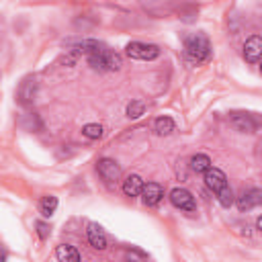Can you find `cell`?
<instances>
[{"label": "cell", "mask_w": 262, "mask_h": 262, "mask_svg": "<svg viewBox=\"0 0 262 262\" xmlns=\"http://www.w3.org/2000/svg\"><path fill=\"white\" fill-rule=\"evenodd\" d=\"M55 209H57V196H53V194H45V196L41 199V203H39V211H41V215H43V217H51V215L55 213Z\"/></svg>", "instance_id": "15"}, {"label": "cell", "mask_w": 262, "mask_h": 262, "mask_svg": "<svg viewBox=\"0 0 262 262\" xmlns=\"http://www.w3.org/2000/svg\"><path fill=\"white\" fill-rule=\"evenodd\" d=\"M256 205H262V190H258V188H250L237 199V209L239 211H250Z\"/></svg>", "instance_id": "9"}, {"label": "cell", "mask_w": 262, "mask_h": 262, "mask_svg": "<svg viewBox=\"0 0 262 262\" xmlns=\"http://www.w3.org/2000/svg\"><path fill=\"white\" fill-rule=\"evenodd\" d=\"M143 180H141V176H137V174H129L125 180H123V192L127 194V196H139L141 192H143Z\"/></svg>", "instance_id": "12"}, {"label": "cell", "mask_w": 262, "mask_h": 262, "mask_svg": "<svg viewBox=\"0 0 262 262\" xmlns=\"http://www.w3.org/2000/svg\"><path fill=\"white\" fill-rule=\"evenodd\" d=\"M143 111H145V104H143L141 100H131V102L127 104V117H129V119H137V117H141Z\"/></svg>", "instance_id": "18"}, {"label": "cell", "mask_w": 262, "mask_h": 262, "mask_svg": "<svg viewBox=\"0 0 262 262\" xmlns=\"http://www.w3.org/2000/svg\"><path fill=\"white\" fill-rule=\"evenodd\" d=\"M127 55L133 57V59H143V61H149V59H156L160 55V47L154 45V43H141V41H131L127 47H125Z\"/></svg>", "instance_id": "3"}, {"label": "cell", "mask_w": 262, "mask_h": 262, "mask_svg": "<svg viewBox=\"0 0 262 262\" xmlns=\"http://www.w3.org/2000/svg\"><path fill=\"white\" fill-rule=\"evenodd\" d=\"M162 199H164V188H162L158 182H147V184L143 186V192H141V201H143L147 207H154V205H158Z\"/></svg>", "instance_id": "8"}, {"label": "cell", "mask_w": 262, "mask_h": 262, "mask_svg": "<svg viewBox=\"0 0 262 262\" xmlns=\"http://www.w3.org/2000/svg\"><path fill=\"white\" fill-rule=\"evenodd\" d=\"M88 63L94 70H119L121 68V57L117 53H113L111 49H100L98 53L88 57Z\"/></svg>", "instance_id": "2"}, {"label": "cell", "mask_w": 262, "mask_h": 262, "mask_svg": "<svg viewBox=\"0 0 262 262\" xmlns=\"http://www.w3.org/2000/svg\"><path fill=\"white\" fill-rule=\"evenodd\" d=\"M231 123L237 131L242 133H254L256 131V123L252 119V115H246V113H231Z\"/></svg>", "instance_id": "10"}, {"label": "cell", "mask_w": 262, "mask_h": 262, "mask_svg": "<svg viewBox=\"0 0 262 262\" xmlns=\"http://www.w3.org/2000/svg\"><path fill=\"white\" fill-rule=\"evenodd\" d=\"M82 133L90 139H98V137H102V127L96 125V123H88V125L82 127Z\"/></svg>", "instance_id": "19"}, {"label": "cell", "mask_w": 262, "mask_h": 262, "mask_svg": "<svg viewBox=\"0 0 262 262\" xmlns=\"http://www.w3.org/2000/svg\"><path fill=\"white\" fill-rule=\"evenodd\" d=\"M55 256H57V262H80L78 250L70 244H59L55 248Z\"/></svg>", "instance_id": "14"}, {"label": "cell", "mask_w": 262, "mask_h": 262, "mask_svg": "<svg viewBox=\"0 0 262 262\" xmlns=\"http://www.w3.org/2000/svg\"><path fill=\"white\" fill-rule=\"evenodd\" d=\"M154 131L158 135H170L174 131V121L170 117H158L154 121Z\"/></svg>", "instance_id": "16"}, {"label": "cell", "mask_w": 262, "mask_h": 262, "mask_svg": "<svg viewBox=\"0 0 262 262\" xmlns=\"http://www.w3.org/2000/svg\"><path fill=\"white\" fill-rule=\"evenodd\" d=\"M190 168L194 170V172H207L209 168H211V158L209 156H205V154H196V156H192V160H190Z\"/></svg>", "instance_id": "17"}, {"label": "cell", "mask_w": 262, "mask_h": 262, "mask_svg": "<svg viewBox=\"0 0 262 262\" xmlns=\"http://www.w3.org/2000/svg\"><path fill=\"white\" fill-rule=\"evenodd\" d=\"M244 57L250 63H256V61L262 59V37L260 35H252L244 43Z\"/></svg>", "instance_id": "5"}, {"label": "cell", "mask_w": 262, "mask_h": 262, "mask_svg": "<svg viewBox=\"0 0 262 262\" xmlns=\"http://www.w3.org/2000/svg\"><path fill=\"white\" fill-rule=\"evenodd\" d=\"M205 182H207V186L217 194L219 190H223V188L227 186V176H225L223 170L211 166V168L205 172Z\"/></svg>", "instance_id": "6"}, {"label": "cell", "mask_w": 262, "mask_h": 262, "mask_svg": "<svg viewBox=\"0 0 262 262\" xmlns=\"http://www.w3.org/2000/svg\"><path fill=\"white\" fill-rule=\"evenodd\" d=\"M127 260L129 262H143L147 256H145V252H141V250H137V248H131V250H127Z\"/></svg>", "instance_id": "21"}, {"label": "cell", "mask_w": 262, "mask_h": 262, "mask_svg": "<svg viewBox=\"0 0 262 262\" xmlns=\"http://www.w3.org/2000/svg\"><path fill=\"white\" fill-rule=\"evenodd\" d=\"M217 199H219V203H221L223 207H231V205H233V192H231V188L225 186L223 190H219V192H217Z\"/></svg>", "instance_id": "20"}, {"label": "cell", "mask_w": 262, "mask_h": 262, "mask_svg": "<svg viewBox=\"0 0 262 262\" xmlns=\"http://www.w3.org/2000/svg\"><path fill=\"white\" fill-rule=\"evenodd\" d=\"M37 233H39L41 239H45V237L49 235V225L43 223V221H37Z\"/></svg>", "instance_id": "22"}, {"label": "cell", "mask_w": 262, "mask_h": 262, "mask_svg": "<svg viewBox=\"0 0 262 262\" xmlns=\"http://www.w3.org/2000/svg\"><path fill=\"white\" fill-rule=\"evenodd\" d=\"M86 233H88V242H90L92 248H96V250H104L106 248V235H104V231H102L100 225L88 223Z\"/></svg>", "instance_id": "11"}, {"label": "cell", "mask_w": 262, "mask_h": 262, "mask_svg": "<svg viewBox=\"0 0 262 262\" xmlns=\"http://www.w3.org/2000/svg\"><path fill=\"white\" fill-rule=\"evenodd\" d=\"M35 92H37V82L35 78H27L23 80V84L18 86V100L23 104H29L35 100Z\"/></svg>", "instance_id": "13"}, {"label": "cell", "mask_w": 262, "mask_h": 262, "mask_svg": "<svg viewBox=\"0 0 262 262\" xmlns=\"http://www.w3.org/2000/svg\"><path fill=\"white\" fill-rule=\"evenodd\" d=\"M211 43L209 39L203 35V33H194L190 37H186L184 41V53H186V59L190 63H205L211 59Z\"/></svg>", "instance_id": "1"}, {"label": "cell", "mask_w": 262, "mask_h": 262, "mask_svg": "<svg viewBox=\"0 0 262 262\" xmlns=\"http://www.w3.org/2000/svg\"><path fill=\"white\" fill-rule=\"evenodd\" d=\"M260 72H262V66H260Z\"/></svg>", "instance_id": "24"}, {"label": "cell", "mask_w": 262, "mask_h": 262, "mask_svg": "<svg viewBox=\"0 0 262 262\" xmlns=\"http://www.w3.org/2000/svg\"><path fill=\"white\" fill-rule=\"evenodd\" d=\"M170 203L176 207V209H182V211H194L196 205H194V196L186 190V188H174L170 192Z\"/></svg>", "instance_id": "4"}, {"label": "cell", "mask_w": 262, "mask_h": 262, "mask_svg": "<svg viewBox=\"0 0 262 262\" xmlns=\"http://www.w3.org/2000/svg\"><path fill=\"white\" fill-rule=\"evenodd\" d=\"M256 227H258V229H260V231H262V215H260V217H258V219H256Z\"/></svg>", "instance_id": "23"}, {"label": "cell", "mask_w": 262, "mask_h": 262, "mask_svg": "<svg viewBox=\"0 0 262 262\" xmlns=\"http://www.w3.org/2000/svg\"><path fill=\"white\" fill-rule=\"evenodd\" d=\"M96 168H98V174H100L106 182H113V180H119V178H121V168H119V164H117L115 160H111V158H102Z\"/></svg>", "instance_id": "7"}]
</instances>
